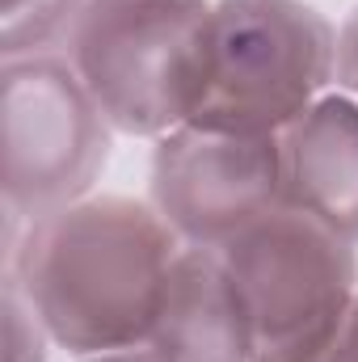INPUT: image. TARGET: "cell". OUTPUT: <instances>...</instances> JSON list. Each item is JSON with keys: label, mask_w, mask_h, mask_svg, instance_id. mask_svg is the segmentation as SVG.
<instances>
[{"label": "cell", "mask_w": 358, "mask_h": 362, "mask_svg": "<svg viewBox=\"0 0 358 362\" xmlns=\"http://www.w3.org/2000/svg\"><path fill=\"white\" fill-rule=\"evenodd\" d=\"M85 0H0V47L4 59L51 55L68 42Z\"/></svg>", "instance_id": "9c48e42d"}, {"label": "cell", "mask_w": 358, "mask_h": 362, "mask_svg": "<svg viewBox=\"0 0 358 362\" xmlns=\"http://www.w3.org/2000/svg\"><path fill=\"white\" fill-rule=\"evenodd\" d=\"M47 329L21 286L4 278V362H47Z\"/></svg>", "instance_id": "30bf717a"}, {"label": "cell", "mask_w": 358, "mask_h": 362, "mask_svg": "<svg viewBox=\"0 0 358 362\" xmlns=\"http://www.w3.org/2000/svg\"><path fill=\"white\" fill-rule=\"evenodd\" d=\"M81 362H173L169 354H161L152 341H144V346H127V350H105V354H89V358Z\"/></svg>", "instance_id": "4fadbf2b"}, {"label": "cell", "mask_w": 358, "mask_h": 362, "mask_svg": "<svg viewBox=\"0 0 358 362\" xmlns=\"http://www.w3.org/2000/svg\"><path fill=\"white\" fill-rule=\"evenodd\" d=\"M148 202L190 249H219L282 202L278 135L185 122L156 139Z\"/></svg>", "instance_id": "8992f818"}, {"label": "cell", "mask_w": 358, "mask_h": 362, "mask_svg": "<svg viewBox=\"0 0 358 362\" xmlns=\"http://www.w3.org/2000/svg\"><path fill=\"white\" fill-rule=\"evenodd\" d=\"M337 76V30L304 0H215L194 127L282 135Z\"/></svg>", "instance_id": "3957f363"}, {"label": "cell", "mask_w": 358, "mask_h": 362, "mask_svg": "<svg viewBox=\"0 0 358 362\" xmlns=\"http://www.w3.org/2000/svg\"><path fill=\"white\" fill-rule=\"evenodd\" d=\"M152 346L173 362H258L245 303L215 249H181Z\"/></svg>", "instance_id": "ba28073f"}, {"label": "cell", "mask_w": 358, "mask_h": 362, "mask_svg": "<svg viewBox=\"0 0 358 362\" xmlns=\"http://www.w3.org/2000/svg\"><path fill=\"white\" fill-rule=\"evenodd\" d=\"M181 249L152 202L89 194L34 223L8 215L4 278L21 286L51 346L89 358L152 341Z\"/></svg>", "instance_id": "6da1fadb"}, {"label": "cell", "mask_w": 358, "mask_h": 362, "mask_svg": "<svg viewBox=\"0 0 358 362\" xmlns=\"http://www.w3.org/2000/svg\"><path fill=\"white\" fill-rule=\"evenodd\" d=\"M211 0H85L64 55L118 135L165 139L198 110Z\"/></svg>", "instance_id": "7a4b0ae2"}, {"label": "cell", "mask_w": 358, "mask_h": 362, "mask_svg": "<svg viewBox=\"0 0 358 362\" xmlns=\"http://www.w3.org/2000/svg\"><path fill=\"white\" fill-rule=\"evenodd\" d=\"M299 362H358V295L346 303V312L333 320V329Z\"/></svg>", "instance_id": "8fae6325"}, {"label": "cell", "mask_w": 358, "mask_h": 362, "mask_svg": "<svg viewBox=\"0 0 358 362\" xmlns=\"http://www.w3.org/2000/svg\"><path fill=\"white\" fill-rule=\"evenodd\" d=\"M215 253L245 303L258 362H299L358 295L354 245L282 202Z\"/></svg>", "instance_id": "277c9868"}, {"label": "cell", "mask_w": 358, "mask_h": 362, "mask_svg": "<svg viewBox=\"0 0 358 362\" xmlns=\"http://www.w3.org/2000/svg\"><path fill=\"white\" fill-rule=\"evenodd\" d=\"M282 206L358 245V101L325 93L278 135Z\"/></svg>", "instance_id": "52a82bcc"}, {"label": "cell", "mask_w": 358, "mask_h": 362, "mask_svg": "<svg viewBox=\"0 0 358 362\" xmlns=\"http://www.w3.org/2000/svg\"><path fill=\"white\" fill-rule=\"evenodd\" d=\"M346 97L358 101V4L346 17V25L337 30V76H333Z\"/></svg>", "instance_id": "7c38bea8"}, {"label": "cell", "mask_w": 358, "mask_h": 362, "mask_svg": "<svg viewBox=\"0 0 358 362\" xmlns=\"http://www.w3.org/2000/svg\"><path fill=\"white\" fill-rule=\"evenodd\" d=\"M4 215L34 223L89 198L110 160V122L64 51L4 59Z\"/></svg>", "instance_id": "5b68a950"}]
</instances>
